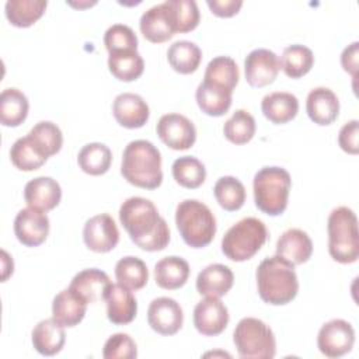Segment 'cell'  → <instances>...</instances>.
Segmentation results:
<instances>
[{
	"instance_id": "6da1fadb",
	"label": "cell",
	"mask_w": 359,
	"mask_h": 359,
	"mask_svg": "<svg viewBox=\"0 0 359 359\" xmlns=\"http://www.w3.org/2000/svg\"><path fill=\"white\" fill-rule=\"evenodd\" d=\"M119 220L135 245L143 251H161L170 243V227L150 199L132 196L123 201Z\"/></svg>"
},
{
	"instance_id": "7a4b0ae2",
	"label": "cell",
	"mask_w": 359,
	"mask_h": 359,
	"mask_svg": "<svg viewBox=\"0 0 359 359\" xmlns=\"http://www.w3.org/2000/svg\"><path fill=\"white\" fill-rule=\"evenodd\" d=\"M255 278L259 297L272 306L290 303L299 292L294 265L279 255L264 258L257 268Z\"/></svg>"
},
{
	"instance_id": "3957f363",
	"label": "cell",
	"mask_w": 359,
	"mask_h": 359,
	"mask_svg": "<svg viewBox=\"0 0 359 359\" xmlns=\"http://www.w3.org/2000/svg\"><path fill=\"white\" fill-rule=\"evenodd\" d=\"M122 177L143 189H156L163 182L160 150L149 140H132L122 153Z\"/></svg>"
},
{
	"instance_id": "277c9868",
	"label": "cell",
	"mask_w": 359,
	"mask_h": 359,
	"mask_svg": "<svg viewBox=\"0 0 359 359\" xmlns=\"http://www.w3.org/2000/svg\"><path fill=\"white\" fill-rule=\"evenodd\" d=\"M328 252L339 264H352L359 258L358 217L348 206L331 210L327 222Z\"/></svg>"
},
{
	"instance_id": "5b68a950",
	"label": "cell",
	"mask_w": 359,
	"mask_h": 359,
	"mask_svg": "<svg viewBox=\"0 0 359 359\" xmlns=\"http://www.w3.org/2000/svg\"><path fill=\"white\" fill-rule=\"evenodd\" d=\"M175 224L180 236L191 248H203L216 234V217L198 199H185L177 205Z\"/></svg>"
},
{
	"instance_id": "8992f818",
	"label": "cell",
	"mask_w": 359,
	"mask_h": 359,
	"mask_svg": "<svg viewBox=\"0 0 359 359\" xmlns=\"http://www.w3.org/2000/svg\"><path fill=\"white\" fill-rule=\"evenodd\" d=\"M292 188L290 174L278 165L262 167L252 181L255 206L269 216H279L287 208Z\"/></svg>"
},
{
	"instance_id": "52a82bcc",
	"label": "cell",
	"mask_w": 359,
	"mask_h": 359,
	"mask_svg": "<svg viewBox=\"0 0 359 359\" xmlns=\"http://www.w3.org/2000/svg\"><path fill=\"white\" fill-rule=\"evenodd\" d=\"M268 230L262 220L244 217L233 224L222 238V252L234 262L252 258L265 244Z\"/></svg>"
},
{
	"instance_id": "ba28073f",
	"label": "cell",
	"mask_w": 359,
	"mask_h": 359,
	"mask_svg": "<svg viewBox=\"0 0 359 359\" xmlns=\"http://www.w3.org/2000/svg\"><path fill=\"white\" fill-rule=\"evenodd\" d=\"M233 342L243 359H272L276 341L271 327L259 318H241L233 332Z\"/></svg>"
},
{
	"instance_id": "9c48e42d",
	"label": "cell",
	"mask_w": 359,
	"mask_h": 359,
	"mask_svg": "<svg viewBox=\"0 0 359 359\" xmlns=\"http://www.w3.org/2000/svg\"><path fill=\"white\" fill-rule=\"evenodd\" d=\"M355 330L351 323L334 318L323 324L317 335V346L327 358H341L352 351Z\"/></svg>"
},
{
	"instance_id": "30bf717a",
	"label": "cell",
	"mask_w": 359,
	"mask_h": 359,
	"mask_svg": "<svg viewBox=\"0 0 359 359\" xmlns=\"http://www.w3.org/2000/svg\"><path fill=\"white\" fill-rule=\"evenodd\" d=\"M160 140L172 150H188L195 144L196 128L181 114L163 115L156 126Z\"/></svg>"
},
{
	"instance_id": "8fae6325",
	"label": "cell",
	"mask_w": 359,
	"mask_h": 359,
	"mask_svg": "<svg viewBox=\"0 0 359 359\" xmlns=\"http://www.w3.org/2000/svg\"><path fill=\"white\" fill-rule=\"evenodd\" d=\"M83 240L88 250L94 252H109L119 243V230L108 213H100L90 217L83 229Z\"/></svg>"
},
{
	"instance_id": "7c38bea8",
	"label": "cell",
	"mask_w": 359,
	"mask_h": 359,
	"mask_svg": "<svg viewBox=\"0 0 359 359\" xmlns=\"http://www.w3.org/2000/svg\"><path fill=\"white\" fill-rule=\"evenodd\" d=\"M14 234L25 247L41 245L49 234L46 212L31 206L21 209L14 219Z\"/></svg>"
},
{
	"instance_id": "4fadbf2b",
	"label": "cell",
	"mask_w": 359,
	"mask_h": 359,
	"mask_svg": "<svg viewBox=\"0 0 359 359\" xmlns=\"http://www.w3.org/2000/svg\"><path fill=\"white\" fill-rule=\"evenodd\" d=\"M147 323L157 334L174 335L182 327L184 313L177 300L165 296L157 297L149 304Z\"/></svg>"
},
{
	"instance_id": "5bb4252c",
	"label": "cell",
	"mask_w": 359,
	"mask_h": 359,
	"mask_svg": "<svg viewBox=\"0 0 359 359\" xmlns=\"http://www.w3.org/2000/svg\"><path fill=\"white\" fill-rule=\"evenodd\" d=\"M229 324V310L219 297H205L194 309V325L205 337L222 334Z\"/></svg>"
},
{
	"instance_id": "9a60e30c",
	"label": "cell",
	"mask_w": 359,
	"mask_h": 359,
	"mask_svg": "<svg viewBox=\"0 0 359 359\" xmlns=\"http://www.w3.org/2000/svg\"><path fill=\"white\" fill-rule=\"evenodd\" d=\"M279 73V59L275 52L258 48L251 50L244 60L245 80L251 87H265L275 81Z\"/></svg>"
},
{
	"instance_id": "2e32d148",
	"label": "cell",
	"mask_w": 359,
	"mask_h": 359,
	"mask_svg": "<svg viewBox=\"0 0 359 359\" xmlns=\"http://www.w3.org/2000/svg\"><path fill=\"white\" fill-rule=\"evenodd\" d=\"M112 114L121 126L137 129L149 121L150 109L147 102L139 94L122 93L114 100Z\"/></svg>"
},
{
	"instance_id": "e0dca14e",
	"label": "cell",
	"mask_w": 359,
	"mask_h": 359,
	"mask_svg": "<svg viewBox=\"0 0 359 359\" xmlns=\"http://www.w3.org/2000/svg\"><path fill=\"white\" fill-rule=\"evenodd\" d=\"M111 285L112 283L109 276L104 271L97 268H87L73 276L69 287L83 300L91 304L105 300Z\"/></svg>"
},
{
	"instance_id": "ac0fdd59",
	"label": "cell",
	"mask_w": 359,
	"mask_h": 359,
	"mask_svg": "<svg viewBox=\"0 0 359 359\" xmlns=\"http://www.w3.org/2000/svg\"><path fill=\"white\" fill-rule=\"evenodd\" d=\"M139 28L143 36L153 43L171 39L175 34V28L165 1L146 10L140 17Z\"/></svg>"
},
{
	"instance_id": "d6986e66",
	"label": "cell",
	"mask_w": 359,
	"mask_h": 359,
	"mask_svg": "<svg viewBox=\"0 0 359 359\" xmlns=\"http://www.w3.org/2000/svg\"><path fill=\"white\" fill-rule=\"evenodd\" d=\"M24 199L28 206L49 212L60 203L62 188L52 177H36L25 184Z\"/></svg>"
},
{
	"instance_id": "ffe728a7",
	"label": "cell",
	"mask_w": 359,
	"mask_h": 359,
	"mask_svg": "<svg viewBox=\"0 0 359 359\" xmlns=\"http://www.w3.org/2000/svg\"><path fill=\"white\" fill-rule=\"evenodd\" d=\"M306 111L314 123L327 126L338 118L339 100L331 88L316 87L307 95Z\"/></svg>"
},
{
	"instance_id": "44dd1931",
	"label": "cell",
	"mask_w": 359,
	"mask_h": 359,
	"mask_svg": "<svg viewBox=\"0 0 359 359\" xmlns=\"http://www.w3.org/2000/svg\"><path fill=\"white\" fill-rule=\"evenodd\" d=\"M105 302L107 317L112 324L125 325L135 320L137 313V300L130 289L119 283H112Z\"/></svg>"
},
{
	"instance_id": "7402d4cb",
	"label": "cell",
	"mask_w": 359,
	"mask_h": 359,
	"mask_svg": "<svg viewBox=\"0 0 359 359\" xmlns=\"http://www.w3.org/2000/svg\"><path fill=\"white\" fill-rule=\"evenodd\" d=\"M313 254V241L302 229H287L276 241V255L293 265L304 264Z\"/></svg>"
},
{
	"instance_id": "603a6c76",
	"label": "cell",
	"mask_w": 359,
	"mask_h": 359,
	"mask_svg": "<svg viewBox=\"0 0 359 359\" xmlns=\"http://www.w3.org/2000/svg\"><path fill=\"white\" fill-rule=\"evenodd\" d=\"M233 271L223 264H210L203 268L196 278V290L206 297H222L233 287Z\"/></svg>"
},
{
	"instance_id": "cb8c5ba5",
	"label": "cell",
	"mask_w": 359,
	"mask_h": 359,
	"mask_svg": "<svg viewBox=\"0 0 359 359\" xmlns=\"http://www.w3.org/2000/svg\"><path fill=\"white\" fill-rule=\"evenodd\" d=\"M87 302L70 287L60 290L52 302V317L63 327L72 328L81 323L87 311Z\"/></svg>"
},
{
	"instance_id": "d4e9b609",
	"label": "cell",
	"mask_w": 359,
	"mask_h": 359,
	"mask_svg": "<svg viewBox=\"0 0 359 359\" xmlns=\"http://www.w3.org/2000/svg\"><path fill=\"white\" fill-rule=\"evenodd\" d=\"M34 349L43 356H53L59 353L65 345V327L53 317L39 321L31 334Z\"/></svg>"
},
{
	"instance_id": "484cf974",
	"label": "cell",
	"mask_w": 359,
	"mask_h": 359,
	"mask_svg": "<svg viewBox=\"0 0 359 359\" xmlns=\"http://www.w3.org/2000/svg\"><path fill=\"white\" fill-rule=\"evenodd\" d=\"M261 109L264 116L272 123H287L299 112V100L292 93L275 91L262 98Z\"/></svg>"
},
{
	"instance_id": "4316f807",
	"label": "cell",
	"mask_w": 359,
	"mask_h": 359,
	"mask_svg": "<svg viewBox=\"0 0 359 359\" xmlns=\"http://www.w3.org/2000/svg\"><path fill=\"white\" fill-rule=\"evenodd\" d=\"M189 264L177 255L161 258L154 265L156 285L165 290H175L182 287L189 278Z\"/></svg>"
},
{
	"instance_id": "83f0119b",
	"label": "cell",
	"mask_w": 359,
	"mask_h": 359,
	"mask_svg": "<svg viewBox=\"0 0 359 359\" xmlns=\"http://www.w3.org/2000/svg\"><path fill=\"white\" fill-rule=\"evenodd\" d=\"M231 95L233 91L205 80L198 86L195 93L198 107L209 116L224 115L231 107Z\"/></svg>"
},
{
	"instance_id": "f1b7e54d",
	"label": "cell",
	"mask_w": 359,
	"mask_h": 359,
	"mask_svg": "<svg viewBox=\"0 0 359 359\" xmlns=\"http://www.w3.org/2000/svg\"><path fill=\"white\" fill-rule=\"evenodd\" d=\"M48 158L45 151L29 135L17 139L10 149V160L14 167L21 171H35L41 168Z\"/></svg>"
},
{
	"instance_id": "f546056e",
	"label": "cell",
	"mask_w": 359,
	"mask_h": 359,
	"mask_svg": "<svg viewBox=\"0 0 359 359\" xmlns=\"http://www.w3.org/2000/svg\"><path fill=\"white\" fill-rule=\"evenodd\" d=\"M29 102L18 88H6L0 94V122L4 126L15 128L28 116Z\"/></svg>"
},
{
	"instance_id": "4dcf8cb0",
	"label": "cell",
	"mask_w": 359,
	"mask_h": 359,
	"mask_svg": "<svg viewBox=\"0 0 359 359\" xmlns=\"http://www.w3.org/2000/svg\"><path fill=\"white\" fill-rule=\"evenodd\" d=\"M111 74L121 81H135L144 70V60L137 50H116L108 56Z\"/></svg>"
},
{
	"instance_id": "1f68e13d",
	"label": "cell",
	"mask_w": 359,
	"mask_h": 359,
	"mask_svg": "<svg viewBox=\"0 0 359 359\" xmlns=\"http://www.w3.org/2000/svg\"><path fill=\"white\" fill-rule=\"evenodd\" d=\"M46 6V0H8L4 6V13L11 25L27 28L43 15Z\"/></svg>"
},
{
	"instance_id": "d6a6232c",
	"label": "cell",
	"mask_w": 359,
	"mask_h": 359,
	"mask_svg": "<svg viewBox=\"0 0 359 359\" xmlns=\"http://www.w3.org/2000/svg\"><path fill=\"white\" fill-rule=\"evenodd\" d=\"M170 66L180 74H191L198 70L202 60L201 48L191 41H177L167 50Z\"/></svg>"
},
{
	"instance_id": "836d02e7",
	"label": "cell",
	"mask_w": 359,
	"mask_h": 359,
	"mask_svg": "<svg viewBox=\"0 0 359 359\" xmlns=\"http://www.w3.org/2000/svg\"><path fill=\"white\" fill-rule=\"evenodd\" d=\"M314 65V55L310 48L294 43L283 49L279 60V69L290 79H300L306 76Z\"/></svg>"
},
{
	"instance_id": "e575fe53",
	"label": "cell",
	"mask_w": 359,
	"mask_h": 359,
	"mask_svg": "<svg viewBox=\"0 0 359 359\" xmlns=\"http://www.w3.org/2000/svg\"><path fill=\"white\" fill-rule=\"evenodd\" d=\"M112 163V153L104 143L93 142L81 147L77 156V164L88 175L105 174Z\"/></svg>"
},
{
	"instance_id": "d590c367",
	"label": "cell",
	"mask_w": 359,
	"mask_h": 359,
	"mask_svg": "<svg viewBox=\"0 0 359 359\" xmlns=\"http://www.w3.org/2000/svg\"><path fill=\"white\" fill-rule=\"evenodd\" d=\"M115 278L119 285L130 290H139L147 285L149 269L140 258L128 255L116 262Z\"/></svg>"
},
{
	"instance_id": "8d00e7d4",
	"label": "cell",
	"mask_w": 359,
	"mask_h": 359,
	"mask_svg": "<svg viewBox=\"0 0 359 359\" xmlns=\"http://www.w3.org/2000/svg\"><path fill=\"white\" fill-rule=\"evenodd\" d=\"M238 79H240V72H238L237 63L230 56L213 57L208 63L203 74L205 81L213 83L230 91L236 88V86L238 84Z\"/></svg>"
},
{
	"instance_id": "74e56055",
	"label": "cell",
	"mask_w": 359,
	"mask_h": 359,
	"mask_svg": "<svg viewBox=\"0 0 359 359\" xmlns=\"http://www.w3.org/2000/svg\"><path fill=\"white\" fill-rule=\"evenodd\" d=\"M213 194L217 203L227 212L238 210L247 196L243 182L231 175L220 177L213 187Z\"/></svg>"
},
{
	"instance_id": "f35d334b",
	"label": "cell",
	"mask_w": 359,
	"mask_h": 359,
	"mask_svg": "<svg viewBox=\"0 0 359 359\" xmlns=\"http://www.w3.org/2000/svg\"><path fill=\"white\" fill-rule=\"evenodd\" d=\"M171 171L175 182L188 189L199 188L206 178V168L203 163L194 156L178 157L172 163Z\"/></svg>"
},
{
	"instance_id": "ab89813d",
	"label": "cell",
	"mask_w": 359,
	"mask_h": 359,
	"mask_svg": "<svg viewBox=\"0 0 359 359\" xmlns=\"http://www.w3.org/2000/svg\"><path fill=\"white\" fill-rule=\"evenodd\" d=\"M255 128L254 116L245 109H237L224 122L223 133L233 144H245L254 137Z\"/></svg>"
},
{
	"instance_id": "60d3db41",
	"label": "cell",
	"mask_w": 359,
	"mask_h": 359,
	"mask_svg": "<svg viewBox=\"0 0 359 359\" xmlns=\"http://www.w3.org/2000/svg\"><path fill=\"white\" fill-rule=\"evenodd\" d=\"M175 34H184L195 29L199 24V8L194 0H165Z\"/></svg>"
},
{
	"instance_id": "b9f144b4",
	"label": "cell",
	"mask_w": 359,
	"mask_h": 359,
	"mask_svg": "<svg viewBox=\"0 0 359 359\" xmlns=\"http://www.w3.org/2000/svg\"><path fill=\"white\" fill-rule=\"evenodd\" d=\"M34 142L45 151L48 157L60 151L63 144V135L60 128L50 121H41L28 132Z\"/></svg>"
},
{
	"instance_id": "7bdbcfd3",
	"label": "cell",
	"mask_w": 359,
	"mask_h": 359,
	"mask_svg": "<svg viewBox=\"0 0 359 359\" xmlns=\"http://www.w3.org/2000/svg\"><path fill=\"white\" fill-rule=\"evenodd\" d=\"M104 45L108 53L116 50H137V36L125 24H114L104 34Z\"/></svg>"
},
{
	"instance_id": "ee69618b",
	"label": "cell",
	"mask_w": 359,
	"mask_h": 359,
	"mask_svg": "<svg viewBox=\"0 0 359 359\" xmlns=\"http://www.w3.org/2000/svg\"><path fill=\"white\" fill-rule=\"evenodd\" d=\"M102 356L105 359H133L137 356L136 342L130 335L116 332L105 341Z\"/></svg>"
},
{
	"instance_id": "f6af8a7d",
	"label": "cell",
	"mask_w": 359,
	"mask_h": 359,
	"mask_svg": "<svg viewBox=\"0 0 359 359\" xmlns=\"http://www.w3.org/2000/svg\"><path fill=\"white\" fill-rule=\"evenodd\" d=\"M358 133H359V122L356 119L346 122L341 128V130L338 133V144L345 153H348V154L359 153Z\"/></svg>"
},
{
	"instance_id": "bcb514c9",
	"label": "cell",
	"mask_w": 359,
	"mask_h": 359,
	"mask_svg": "<svg viewBox=\"0 0 359 359\" xmlns=\"http://www.w3.org/2000/svg\"><path fill=\"white\" fill-rule=\"evenodd\" d=\"M206 4L215 15L227 18V17L236 15L240 11L243 1L241 0H208Z\"/></svg>"
},
{
	"instance_id": "7dc6e473",
	"label": "cell",
	"mask_w": 359,
	"mask_h": 359,
	"mask_svg": "<svg viewBox=\"0 0 359 359\" xmlns=\"http://www.w3.org/2000/svg\"><path fill=\"white\" fill-rule=\"evenodd\" d=\"M358 59H359V42L355 41L348 45L341 53V65L346 73L355 80L358 76Z\"/></svg>"
},
{
	"instance_id": "c3c4849f",
	"label": "cell",
	"mask_w": 359,
	"mask_h": 359,
	"mask_svg": "<svg viewBox=\"0 0 359 359\" xmlns=\"http://www.w3.org/2000/svg\"><path fill=\"white\" fill-rule=\"evenodd\" d=\"M69 4L70 6H73V7H90V6H93V4H95V1H93V3H90V1H86V3H83V4H80V3H73V1H69Z\"/></svg>"
}]
</instances>
